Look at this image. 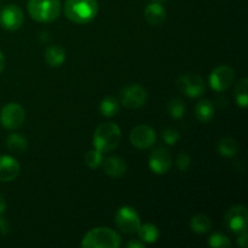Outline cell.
I'll list each match as a JSON object with an SVG mask.
<instances>
[{"label": "cell", "mask_w": 248, "mask_h": 248, "mask_svg": "<svg viewBox=\"0 0 248 248\" xmlns=\"http://www.w3.org/2000/svg\"><path fill=\"white\" fill-rule=\"evenodd\" d=\"M130 140L132 145L137 149H148L156 140L154 128L148 125H138L131 131Z\"/></svg>", "instance_id": "12"}, {"label": "cell", "mask_w": 248, "mask_h": 248, "mask_svg": "<svg viewBox=\"0 0 248 248\" xmlns=\"http://www.w3.org/2000/svg\"><path fill=\"white\" fill-rule=\"evenodd\" d=\"M98 12L97 0H65L64 15L77 24H86L93 21Z\"/></svg>", "instance_id": "1"}, {"label": "cell", "mask_w": 248, "mask_h": 248, "mask_svg": "<svg viewBox=\"0 0 248 248\" xmlns=\"http://www.w3.org/2000/svg\"><path fill=\"white\" fill-rule=\"evenodd\" d=\"M208 246L213 248H230L232 242L222 232H215L211 235L210 240H208Z\"/></svg>", "instance_id": "27"}, {"label": "cell", "mask_w": 248, "mask_h": 248, "mask_svg": "<svg viewBox=\"0 0 248 248\" xmlns=\"http://www.w3.org/2000/svg\"><path fill=\"white\" fill-rule=\"evenodd\" d=\"M179 137H181V136H179V132L176 128L169 127L166 128V130H164V132H162V140H164V142L166 143V144H176V143L178 142Z\"/></svg>", "instance_id": "28"}, {"label": "cell", "mask_w": 248, "mask_h": 248, "mask_svg": "<svg viewBox=\"0 0 248 248\" xmlns=\"http://www.w3.org/2000/svg\"><path fill=\"white\" fill-rule=\"evenodd\" d=\"M237 245L242 248H247L248 246V235H247V229L244 230L239 234V239H237Z\"/></svg>", "instance_id": "30"}, {"label": "cell", "mask_w": 248, "mask_h": 248, "mask_svg": "<svg viewBox=\"0 0 248 248\" xmlns=\"http://www.w3.org/2000/svg\"><path fill=\"white\" fill-rule=\"evenodd\" d=\"M225 225L232 232L240 234L247 229L248 225V212L247 208L242 205H236L230 208L225 215Z\"/></svg>", "instance_id": "11"}, {"label": "cell", "mask_w": 248, "mask_h": 248, "mask_svg": "<svg viewBox=\"0 0 248 248\" xmlns=\"http://www.w3.org/2000/svg\"><path fill=\"white\" fill-rule=\"evenodd\" d=\"M127 247L128 248H144L145 245L143 244L142 241H138V240H133V241H130L127 244Z\"/></svg>", "instance_id": "32"}, {"label": "cell", "mask_w": 248, "mask_h": 248, "mask_svg": "<svg viewBox=\"0 0 248 248\" xmlns=\"http://www.w3.org/2000/svg\"><path fill=\"white\" fill-rule=\"evenodd\" d=\"M167 111H169V114L172 118L181 119L186 114V104H184V102L181 98H173L172 101L169 102Z\"/></svg>", "instance_id": "25"}, {"label": "cell", "mask_w": 248, "mask_h": 248, "mask_svg": "<svg viewBox=\"0 0 248 248\" xmlns=\"http://www.w3.org/2000/svg\"><path fill=\"white\" fill-rule=\"evenodd\" d=\"M4 67H5V57H4V55L0 52V73L4 70Z\"/></svg>", "instance_id": "34"}, {"label": "cell", "mask_w": 248, "mask_h": 248, "mask_svg": "<svg viewBox=\"0 0 248 248\" xmlns=\"http://www.w3.org/2000/svg\"><path fill=\"white\" fill-rule=\"evenodd\" d=\"M190 228L196 234H205L211 229V220L205 215H196L191 218Z\"/></svg>", "instance_id": "22"}, {"label": "cell", "mask_w": 248, "mask_h": 248, "mask_svg": "<svg viewBox=\"0 0 248 248\" xmlns=\"http://www.w3.org/2000/svg\"><path fill=\"white\" fill-rule=\"evenodd\" d=\"M247 86L248 80L246 78H244V79L237 84L236 89H235V101H236L237 106L241 107V108H247L248 106Z\"/></svg>", "instance_id": "24"}, {"label": "cell", "mask_w": 248, "mask_h": 248, "mask_svg": "<svg viewBox=\"0 0 248 248\" xmlns=\"http://www.w3.org/2000/svg\"><path fill=\"white\" fill-rule=\"evenodd\" d=\"M218 153L225 157H232L239 152V144L236 140L232 137H224L218 143Z\"/></svg>", "instance_id": "21"}, {"label": "cell", "mask_w": 248, "mask_h": 248, "mask_svg": "<svg viewBox=\"0 0 248 248\" xmlns=\"http://www.w3.org/2000/svg\"><path fill=\"white\" fill-rule=\"evenodd\" d=\"M28 12L33 19L40 23H50L61 14L60 0H29Z\"/></svg>", "instance_id": "4"}, {"label": "cell", "mask_w": 248, "mask_h": 248, "mask_svg": "<svg viewBox=\"0 0 248 248\" xmlns=\"http://www.w3.org/2000/svg\"><path fill=\"white\" fill-rule=\"evenodd\" d=\"M172 166L170 153L165 148H157L149 156V169L156 174H165Z\"/></svg>", "instance_id": "13"}, {"label": "cell", "mask_w": 248, "mask_h": 248, "mask_svg": "<svg viewBox=\"0 0 248 248\" xmlns=\"http://www.w3.org/2000/svg\"><path fill=\"white\" fill-rule=\"evenodd\" d=\"M23 21V11L17 5H6L0 10V26L6 31H17L22 27Z\"/></svg>", "instance_id": "9"}, {"label": "cell", "mask_w": 248, "mask_h": 248, "mask_svg": "<svg viewBox=\"0 0 248 248\" xmlns=\"http://www.w3.org/2000/svg\"><path fill=\"white\" fill-rule=\"evenodd\" d=\"M177 87L182 93L190 98H198L206 92V84L201 77L193 73H186L177 80Z\"/></svg>", "instance_id": "5"}, {"label": "cell", "mask_w": 248, "mask_h": 248, "mask_svg": "<svg viewBox=\"0 0 248 248\" xmlns=\"http://www.w3.org/2000/svg\"><path fill=\"white\" fill-rule=\"evenodd\" d=\"M195 116L200 123L207 124L215 116V107L208 99H201L195 106Z\"/></svg>", "instance_id": "18"}, {"label": "cell", "mask_w": 248, "mask_h": 248, "mask_svg": "<svg viewBox=\"0 0 248 248\" xmlns=\"http://www.w3.org/2000/svg\"><path fill=\"white\" fill-rule=\"evenodd\" d=\"M6 147L11 152L22 154V153H24L27 150V140L24 137H22L21 135L11 133V135H9V137L6 140Z\"/></svg>", "instance_id": "23"}, {"label": "cell", "mask_w": 248, "mask_h": 248, "mask_svg": "<svg viewBox=\"0 0 248 248\" xmlns=\"http://www.w3.org/2000/svg\"><path fill=\"white\" fill-rule=\"evenodd\" d=\"M116 227L124 234H135L140 225V218L132 207L124 206L119 208L115 216Z\"/></svg>", "instance_id": "7"}, {"label": "cell", "mask_w": 248, "mask_h": 248, "mask_svg": "<svg viewBox=\"0 0 248 248\" xmlns=\"http://www.w3.org/2000/svg\"><path fill=\"white\" fill-rule=\"evenodd\" d=\"M144 17L150 26H161L166 19V10L159 2H153L145 7Z\"/></svg>", "instance_id": "16"}, {"label": "cell", "mask_w": 248, "mask_h": 248, "mask_svg": "<svg viewBox=\"0 0 248 248\" xmlns=\"http://www.w3.org/2000/svg\"><path fill=\"white\" fill-rule=\"evenodd\" d=\"M26 119L24 109L17 103H9L0 111V123L7 130H17Z\"/></svg>", "instance_id": "8"}, {"label": "cell", "mask_w": 248, "mask_h": 248, "mask_svg": "<svg viewBox=\"0 0 248 248\" xmlns=\"http://www.w3.org/2000/svg\"><path fill=\"white\" fill-rule=\"evenodd\" d=\"M235 80V72L229 65H219L210 75V85L215 91L223 92L232 86Z\"/></svg>", "instance_id": "10"}, {"label": "cell", "mask_w": 248, "mask_h": 248, "mask_svg": "<svg viewBox=\"0 0 248 248\" xmlns=\"http://www.w3.org/2000/svg\"><path fill=\"white\" fill-rule=\"evenodd\" d=\"M10 232V224L6 219L0 218V232L1 234H7Z\"/></svg>", "instance_id": "31"}, {"label": "cell", "mask_w": 248, "mask_h": 248, "mask_svg": "<svg viewBox=\"0 0 248 248\" xmlns=\"http://www.w3.org/2000/svg\"><path fill=\"white\" fill-rule=\"evenodd\" d=\"M102 161H103V154L99 150H97L96 148L89 150L85 155V164L91 170L98 169L102 165Z\"/></svg>", "instance_id": "26"}, {"label": "cell", "mask_w": 248, "mask_h": 248, "mask_svg": "<svg viewBox=\"0 0 248 248\" xmlns=\"http://www.w3.org/2000/svg\"><path fill=\"white\" fill-rule=\"evenodd\" d=\"M45 61L50 67H61L65 61V50L60 45H51L45 51Z\"/></svg>", "instance_id": "17"}, {"label": "cell", "mask_w": 248, "mask_h": 248, "mask_svg": "<svg viewBox=\"0 0 248 248\" xmlns=\"http://www.w3.org/2000/svg\"><path fill=\"white\" fill-rule=\"evenodd\" d=\"M19 164L9 155L0 156V182H11L19 174Z\"/></svg>", "instance_id": "14"}, {"label": "cell", "mask_w": 248, "mask_h": 248, "mask_svg": "<svg viewBox=\"0 0 248 248\" xmlns=\"http://www.w3.org/2000/svg\"><path fill=\"white\" fill-rule=\"evenodd\" d=\"M6 210V202H5V199L0 195V216L5 212Z\"/></svg>", "instance_id": "33"}, {"label": "cell", "mask_w": 248, "mask_h": 248, "mask_svg": "<svg viewBox=\"0 0 248 248\" xmlns=\"http://www.w3.org/2000/svg\"><path fill=\"white\" fill-rule=\"evenodd\" d=\"M102 165H103L104 172L113 178H121L127 171V165L125 160L119 156L107 157L102 161Z\"/></svg>", "instance_id": "15"}, {"label": "cell", "mask_w": 248, "mask_h": 248, "mask_svg": "<svg viewBox=\"0 0 248 248\" xmlns=\"http://www.w3.org/2000/svg\"><path fill=\"white\" fill-rule=\"evenodd\" d=\"M121 140V131L116 124L104 123L96 128L93 133V145L104 154L116 149Z\"/></svg>", "instance_id": "2"}, {"label": "cell", "mask_w": 248, "mask_h": 248, "mask_svg": "<svg viewBox=\"0 0 248 248\" xmlns=\"http://www.w3.org/2000/svg\"><path fill=\"white\" fill-rule=\"evenodd\" d=\"M190 165H191V160L186 153H182V154L178 155V157H177V167H178L179 171L186 172V170L190 167Z\"/></svg>", "instance_id": "29"}, {"label": "cell", "mask_w": 248, "mask_h": 248, "mask_svg": "<svg viewBox=\"0 0 248 248\" xmlns=\"http://www.w3.org/2000/svg\"><path fill=\"white\" fill-rule=\"evenodd\" d=\"M147 90L137 84L127 85L120 92V103L130 109H137L143 107L147 102Z\"/></svg>", "instance_id": "6"}, {"label": "cell", "mask_w": 248, "mask_h": 248, "mask_svg": "<svg viewBox=\"0 0 248 248\" xmlns=\"http://www.w3.org/2000/svg\"><path fill=\"white\" fill-rule=\"evenodd\" d=\"M156 1H162V0H156Z\"/></svg>", "instance_id": "35"}, {"label": "cell", "mask_w": 248, "mask_h": 248, "mask_svg": "<svg viewBox=\"0 0 248 248\" xmlns=\"http://www.w3.org/2000/svg\"><path fill=\"white\" fill-rule=\"evenodd\" d=\"M120 245V235L106 227L90 230L81 241V247L84 248H118Z\"/></svg>", "instance_id": "3"}, {"label": "cell", "mask_w": 248, "mask_h": 248, "mask_svg": "<svg viewBox=\"0 0 248 248\" xmlns=\"http://www.w3.org/2000/svg\"><path fill=\"white\" fill-rule=\"evenodd\" d=\"M138 236H140V240L144 244H154L159 240L160 237V232L154 224H150V223H147V224H140V228L137 230Z\"/></svg>", "instance_id": "19"}, {"label": "cell", "mask_w": 248, "mask_h": 248, "mask_svg": "<svg viewBox=\"0 0 248 248\" xmlns=\"http://www.w3.org/2000/svg\"><path fill=\"white\" fill-rule=\"evenodd\" d=\"M120 110V102L115 97H106L99 104V111L106 118H113Z\"/></svg>", "instance_id": "20"}]
</instances>
